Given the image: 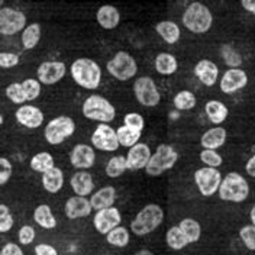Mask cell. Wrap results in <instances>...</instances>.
<instances>
[{"label":"cell","instance_id":"obj_15","mask_svg":"<svg viewBox=\"0 0 255 255\" xmlns=\"http://www.w3.org/2000/svg\"><path fill=\"white\" fill-rule=\"evenodd\" d=\"M96 152L93 146L87 143H77L70 152V162L74 168L80 171H87L95 165Z\"/></svg>","mask_w":255,"mask_h":255},{"label":"cell","instance_id":"obj_49","mask_svg":"<svg viewBox=\"0 0 255 255\" xmlns=\"http://www.w3.org/2000/svg\"><path fill=\"white\" fill-rule=\"evenodd\" d=\"M35 255H58V251L49 244H38L35 247Z\"/></svg>","mask_w":255,"mask_h":255},{"label":"cell","instance_id":"obj_43","mask_svg":"<svg viewBox=\"0 0 255 255\" xmlns=\"http://www.w3.org/2000/svg\"><path fill=\"white\" fill-rule=\"evenodd\" d=\"M13 223H15V221H13V216H12L9 207H7V205L1 203L0 205V232L7 234L12 229Z\"/></svg>","mask_w":255,"mask_h":255},{"label":"cell","instance_id":"obj_13","mask_svg":"<svg viewBox=\"0 0 255 255\" xmlns=\"http://www.w3.org/2000/svg\"><path fill=\"white\" fill-rule=\"evenodd\" d=\"M121 222H122V215L119 209L115 206L96 212L95 218H93L96 231L102 235H108L113 229L121 226Z\"/></svg>","mask_w":255,"mask_h":255},{"label":"cell","instance_id":"obj_5","mask_svg":"<svg viewBox=\"0 0 255 255\" xmlns=\"http://www.w3.org/2000/svg\"><path fill=\"white\" fill-rule=\"evenodd\" d=\"M248 196H250V184L244 175L232 171L223 177L222 184L219 189V197L223 202L241 203L247 200Z\"/></svg>","mask_w":255,"mask_h":255},{"label":"cell","instance_id":"obj_33","mask_svg":"<svg viewBox=\"0 0 255 255\" xmlns=\"http://www.w3.org/2000/svg\"><path fill=\"white\" fill-rule=\"evenodd\" d=\"M178 228L183 231V234L186 235V238L189 239L190 244L197 242L202 237V226L197 221H194L193 218H184L183 221H180Z\"/></svg>","mask_w":255,"mask_h":255},{"label":"cell","instance_id":"obj_51","mask_svg":"<svg viewBox=\"0 0 255 255\" xmlns=\"http://www.w3.org/2000/svg\"><path fill=\"white\" fill-rule=\"evenodd\" d=\"M241 6H242L247 12H250L251 15L255 16V0H242V1H241Z\"/></svg>","mask_w":255,"mask_h":255},{"label":"cell","instance_id":"obj_4","mask_svg":"<svg viewBox=\"0 0 255 255\" xmlns=\"http://www.w3.org/2000/svg\"><path fill=\"white\" fill-rule=\"evenodd\" d=\"M81 112L86 119L96 121L100 124H109L112 121H115V116H116L115 106L108 99L99 95L89 96L81 106Z\"/></svg>","mask_w":255,"mask_h":255},{"label":"cell","instance_id":"obj_8","mask_svg":"<svg viewBox=\"0 0 255 255\" xmlns=\"http://www.w3.org/2000/svg\"><path fill=\"white\" fill-rule=\"evenodd\" d=\"M76 132V122L70 116H57L44 129V136L49 145H60Z\"/></svg>","mask_w":255,"mask_h":255},{"label":"cell","instance_id":"obj_46","mask_svg":"<svg viewBox=\"0 0 255 255\" xmlns=\"http://www.w3.org/2000/svg\"><path fill=\"white\" fill-rule=\"evenodd\" d=\"M12 171H13V167H12V162L6 157H1L0 158V184L4 186L9 178L12 177Z\"/></svg>","mask_w":255,"mask_h":255},{"label":"cell","instance_id":"obj_16","mask_svg":"<svg viewBox=\"0 0 255 255\" xmlns=\"http://www.w3.org/2000/svg\"><path fill=\"white\" fill-rule=\"evenodd\" d=\"M248 84V76L242 68H229L221 79V90L225 95H234Z\"/></svg>","mask_w":255,"mask_h":255},{"label":"cell","instance_id":"obj_21","mask_svg":"<svg viewBox=\"0 0 255 255\" xmlns=\"http://www.w3.org/2000/svg\"><path fill=\"white\" fill-rule=\"evenodd\" d=\"M70 186L73 191L76 193V196L80 197H87L93 193L95 189V181H93V175L89 171H77L71 175L70 178Z\"/></svg>","mask_w":255,"mask_h":255},{"label":"cell","instance_id":"obj_20","mask_svg":"<svg viewBox=\"0 0 255 255\" xmlns=\"http://www.w3.org/2000/svg\"><path fill=\"white\" fill-rule=\"evenodd\" d=\"M194 76L199 79L202 84L212 87L218 83L219 79V68L210 60H200L194 65Z\"/></svg>","mask_w":255,"mask_h":255},{"label":"cell","instance_id":"obj_50","mask_svg":"<svg viewBox=\"0 0 255 255\" xmlns=\"http://www.w3.org/2000/svg\"><path fill=\"white\" fill-rule=\"evenodd\" d=\"M245 171L247 174L251 175L255 178V154L251 157V158L247 161V165H245Z\"/></svg>","mask_w":255,"mask_h":255},{"label":"cell","instance_id":"obj_28","mask_svg":"<svg viewBox=\"0 0 255 255\" xmlns=\"http://www.w3.org/2000/svg\"><path fill=\"white\" fill-rule=\"evenodd\" d=\"M178 68V63L173 54L170 52H159L155 57V70L161 76H171Z\"/></svg>","mask_w":255,"mask_h":255},{"label":"cell","instance_id":"obj_48","mask_svg":"<svg viewBox=\"0 0 255 255\" xmlns=\"http://www.w3.org/2000/svg\"><path fill=\"white\" fill-rule=\"evenodd\" d=\"M0 255H25L22 248L17 245V244H13V242H7L1 251H0Z\"/></svg>","mask_w":255,"mask_h":255},{"label":"cell","instance_id":"obj_12","mask_svg":"<svg viewBox=\"0 0 255 255\" xmlns=\"http://www.w3.org/2000/svg\"><path fill=\"white\" fill-rule=\"evenodd\" d=\"M92 143H93V148L99 151H105V152L118 151V148L121 146L116 130L108 124H100L96 128L95 132L92 133Z\"/></svg>","mask_w":255,"mask_h":255},{"label":"cell","instance_id":"obj_7","mask_svg":"<svg viewBox=\"0 0 255 255\" xmlns=\"http://www.w3.org/2000/svg\"><path fill=\"white\" fill-rule=\"evenodd\" d=\"M106 70L112 77H115L119 81H128L133 79L138 73V64L135 58L127 52V51H119L116 52L111 60L106 64Z\"/></svg>","mask_w":255,"mask_h":255},{"label":"cell","instance_id":"obj_32","mask_svg":"<svg viewBox=\"0 0 255 255\" xmlns=\"http://www.w3.org/2000/svg\"><path fill=\"white\" fill-rule=\"evenodd\" d=\"M29 165H31V168L33 171L41 173V174H45L47 171L52 170L55 167L54 157L49 152H38V154H35L31 158Z\"/></svg>","mask_w":255,"mask_h":255},{"label":"cell","instance_id":"obj_34","mask_svg":"<svg viewBox=\"0 0 255 255\" xmlns=\"http://www.w3.org/2000/svg\"><path fill=\"white\" fill-rule=\"evenodd\" d=\"M116 133H118V139H119V143L125 148H132L135 146L136 143H139V139H141V133L139 130H135L132 128H128L125 125L119 127L116 129Z\"/></svg>","mask_w":255,"mask_h":255},{"label":"cell","instance_id":"obj_45","mask_svg":"<svg viewBox=\"0 0 255 255\" xmlns=\"http://www.w3.org/2000/svg\"><path fill=\"white\" fill-rule=\"evenodd\" d=\"M35 229L32 228L31 225H23L19 232H17V239L20 245H31L32 242L35 241Z\"/></svg>","mask_w":255,"mask_h":255},{"label":"cell","instance_id":"obj_6","mask_svg":"<svg viewBox=\"0 0 255 255\" xmlns=\"http://www.w3.org/2000/svg\"><path fill=\"white\" fill-rule=\"evenodd\" d=\"M178 159V152L170 143H159L149 159L145 173L151 177H158L162 173L171 170Z\"/></svg>","mask_w":255,"mask_h":255},{"label":"cell","instance_id":"obj_36","mask_svg":"<svg viewBox=\"0 0 255 255\" xmlns=\"http://www.w3.org/2000/svg\"><path fill=\"white\" fill-rule=\"evenodd\" d=\"M197 103V99L190 90H181L174 96L173 105L177 111H191Z\"/></svg>","mask_w":255,"mask_h":255},{"label":"cell","instance_id":"obj_41","mask_svg":"<svg viewBox=\"0 0 255 255\" xmlns=\"http://www.w3.org/2000/svg\"><path fill=\"white\" fill-rule=\"evenodd\" d=\"M200 161L206 165V167H210V168H218L221 167L223 162L222 155L213 149H203L200 152Z\"/></svg>","mask_w":255,"mask_h":255},{"label":"cell","instance_id":"obj_17","mask_svg":"<svg viewBox=\"0 0 255 255\" xmlns=\"http://www.w3.org/2000/svg\"><path fill=\"white\" fill-rule=\"evenodd\" d=\"M15 118L19 125L28 128V129H36L44 124L42 111L36 106H32V105L19 106L15 113Z\"/></svg>","mask_w":255,"mask_h":255},{"label":"cell","instance_id":"obj_24","mask_svg":"<svg viewBox=\"0 0 255 255\" xmlns=\"http://www.w3.org/2000/svg\"><path fill=\"white\" fill-rule=\"evenodd\" d=\"M226 136H228V133H226L225 128H210L202 135L200 143H202L203 149H213V151H216L218 148H221L223 143L226 142Z\"/></svg>","mask_w":255,"mask_h":255},{"label":"cell","instance_id":"obj_2","mask_svg":"<svg viewBox=\"0 0 255 255\" xmlns=\"http://www.w3.org/2000/svg\"><path fill=\"white\" fill-rule=\"evenodd\" d=\"M164 221V210L157 203L143 206L130 222V232L136 237H145L154 232Z\"/></svg>","mask_w":255,"mask_h":255},{"label":"cell","instance_id":"obj_37","mask_svg":"<svg viewBox=\"0 0 255 255\" xmlns=\"http://www.w3.org/2000/svg\"><path fill=\"white\" fill-rule=\"evenodd\" d=\"M129 239H130L129 231L124 226H118L116 229H113L106 235L108 244H111L112 247H116V248H125L129 244Z\"/></svg>","mask_w":255,"mask_h":255},{"label":"cell","instance_id":"obj_9","mask_svg":"<svg viewBox=\"0 0 255 255\" xmlns=\"http://www.w3.org/2000/svg\"><path fill=\"white\" fill-rule=\"evenodd\" d=\"M133 95H135V99L139 102V105H142L143 108H155L161 102L158 87H157L155 81L148 76H142V77H138L135 80Z\"/></svg>","mask_w":255,"mask_h":255},{"label":"cell","instance_id":"obj_11","mask_svg":"<svg viewBox=\"0 0 255 255\" xmlns=\"http://www.w3.org/2000/svg\"><path fill=\"white\" fill-rule=\"evenodd\" d=\"M26 26V16L23 12L9 6L0 7V33L3 36L23 32Z\"/></svg>","mask_w":255,"mask_h":255},{"label":"cell","instance_id":"obj_27","mask_svg":"<svg viewBox=\"0 0 255 255\" xmlns=\"http://www.w3.org/2000/svg\"><path fill=\"white\" fill-rule=\"evenodd\" d=\"M42 186L51 194L58 193L64 186L63 170L58 168V167H54L52 170H49L45 174H42Z\"/></svg>","mask_w":255,"mask_h":255},{"label":"cell","instance_id":"obj_10","mask_svg":"<svg viewBox=\"0 0 255 255\" xmlns=\"http://www.w3.org/2000/svg\"><path fill=\"white\" fill-rule=\"evenodd\" d=\"M223 177L218 168L202 167L194 173V183L202 196L210 197L215 193H219Z\"/></svg>","mask_w":255,"mask_h":255},{"label":"cell","instance_id":"obj_38","mask_svg":"<svg viewBox=\"0 0 255 255\" xmlns=\"http://www.w3.org/2000/svg\"><path fill=\"white\" fill-rule=\"evenodd\" d=\"M221 57H222L225 64H226L229 68H241L242 55H241L234 47L226 45V44L222 45V47H221Z\"/></svg>","mask_w":255,"mask_h":255},{"label":"cell","instance_id":"obj_30","mask_svg":"<svg viewBox=\"0 0 255 255\" xmlns=\"http://www.w3.org/2000/svg\"><path fill=\"white\" fill-rule=\"evenodd\" d=\"M41 25L39 23H31L25 28V31L22 32L20 35V41H22V45L23 49H33L39 44V39H41Z\"/></svg>","mask_w":255,"mask_h":255},{"label":"cell","instance_id":"obj_39","mask_svg":"<svg viewBox=\"0 0 255 255\" xmlns=\"http://www.w3.org/2000/svg\"><path fill=\"white\" fill-rule=\"evenodd\" d=\"M4 93H6V97L15 105H22L23 106V103L26 102V96H25V92H23L22 83H10L6 87Z\"/></svg>","mask_w":255,"mask_h":255},{"label":"cell","instance_id":"obj_22","mask_svg":"<svg viewBox=\"0 0 255 255\" xmlns=\"http://www.w3.org/2000/svg\"><path fill=\"white\" fill-rule=\"evenodd\" d=\"M116 197H118L116 189L113 186H105V187L99 189L92 194L90 203H92L93 210L99 212V210H105V209L113 207L115 202H116Z\"/></svg>","mask_w":255,"mask_h":255},{"label":"cell","instance_id":"obj_25","mask_svg":"<svg viewBox=\"0 0 255 255\" xmlns=\"http://www.w3.org/2000/svg\"><path fill=\"white\" fill-rule=\"evenodd\" d=\"M155 31L161 36V39L170 45H173L175 42H178L180 36H181V31L180 26L173 22V20H161L155 25Z\"/></svg>","mask_w":255,"mask_h":255},{"label":"cell","instance_id":"obj_26","mask_svg":"<svg viewBox=\"0 0 255 255\" xmlns=\"http://www.w3.org/2000/svg\"><path fill=\"white\" fill-rule=\"evenodd\" d=\"M205 112H206L207 119L213 124V125H221L226 121L229 111L228 108L219 100H209L205 105Z\"/></svg>","mask_w":255,"mask_h":255},{"label":"cell","instance_id":"obj_18","mask_svg":"<svg viewBox=\"0 0 255 255\" xmlns=\"http://www.w3.org/2000/svg\"><path fill=\"white\" fill-rule=\"evenodd\" d=\"M93 207L90 203V199L80 197V196H73L67 199L65 206H64V213L70 221H76L81 218H87L92 213Z\"/></svg>","mask_w":255,"mask_h":255},{"label":"cell","instance_id":"obj_52","mask_svg":"<svg viewBox=\"0 0 255 255\" xmlns=\"http://www.w3.org/2000/svg\"><path fill=\"white\" fill-rule=\"evenodd\" d=\"M135 255H155L154 253H151L149 250H139L138 253H135Z\"/></svg>","mask_w":255,"mask_h":255},{"label":"cell","instance_id":"obj_23","mask_svg":"<svg viewBox=\"0 0 255 255\" xmlns=\"http://www.w3.org/2000/svg\"><path fill=\"white\" fill-rule=\"evenodd\" d=\"M96 19H97V23L103 29H115L121 22V13L115 6L103 4L97 9Z\"/></svg>","mask_w":255,"mask_h":255},{"label":"cell","instance_id":"obj_44","mask_svg":"<svg viewBox=\"0 0 255 255\" xmlns=\"http://www.w3.org/2000/svg\"><path fill=\"white\" fill-rule=\"evenodd\" d=\"M124 125L128 128H132V129H135V130L142 132L143 127H145V121H143V118L139 113L130 112V113H127V115L124 116Z\"/></svg>","mask_w":255,"mask_h":255},{"label":"cell","instance_id":"obj_31","mask_svg":"<svg viewBox=\"0 0 255 255\" xmlns=\"http://www.w3.org/2000/svg\"><path fill=\"white\" fill-rule=\"evenodd\" d=\"M165 241H167V245H168L171 250H174V251H180V250L186 248V247L190 244L189 239L186 238V235L183 234V231L178 228V225H177V226H171V228L167 231V234H165Z\"/></svg>","mask_w":255,"mask_h":255},{"label":"cell","instance_id":"obj_35","mask_svg":"<svg viewBox=\"0 0 255 255\" xmlns=\"http://www.w3.org/2000/svg\"><path fill=\"white\" fill-rule=\"evenodd\" d=\"M127 170L128 159L127 157H124V155H115V157H112V158L108 161L106 167H105V173H106L108 177H111V178H118V177H121Z\"/></svg>","mask_w":255,"mask_h":255},{"label":"cell","instance_id":"obj_40","mask_svg":"<svg viewBox=\"0 0 255 255\" xmlns=\"http://www.w3.org/2000/svg\"><path fill=\"white\" fill-rule=\"evenodd\" d=\"M22 87L26 96V102H33L41 95V83L38 79H26L22 81Z\"/></svg>","mask_w":255,"mask_h":255},{"label":"cell","instance_id":"obj_14","mask_svg":"<svg viewBox=\"0 0 255 255\" xmlns=\"http://www.w3.org/2000/svg\"><path fill=\"white\" fill-rule=\"evenodd\" d=\"M67 73V65L63 61H45L36 70V77L41 84L52 86L57 84Z\"/></svg>","mask_w":255,"mask_h":255},{"label":"cell","instance_id":"obj_29","mask_svg":"<svg viewBox=\"0 0 255 255\" xmlns=\"http://www.w3.org/2000/svg\"><path fill=\"white\" fill-rule=\"evenodd\" d=\"M33 221L44 229H54L57 226V219L48 205H39L33 212Z\"/></svg>","mask_w":255,"mask_h":255},{"label":"cell","instance_id":"obj_42","mask_svg":"<svg viewBox=\"0 0 255 255\" xmlns=\"http://www.w3.org/2000/svg\"><path fill=\"white\" fill-rule=\"evenodd\" d=\"M239 238L244 242V245L250 250L255 251V226L254 225H245L239 231Z\"/></svg>","mask_w":255,"mask_h":255},{"label":"cell","instance_id":"obj_47","mask_svg":"<svg viewBox=\"0 0 255 255\" xmlns=\"http://www.w3.org/2000/svg\"><path fill=\"white\" fill-rule=\"evenodd\" d=\"M19 64V55L12 52H0V67L1 68H12Z\"/></svg>","mask_w":255,"mask_h":255},{"label":"cell","instance_id":"obj_53","mask_svg":"<svg viewBox=\"0 0 255 255\" xmlns=\"http://www.w3.org/2000/svg\"><path fill=\"white\" fill-rule=\"evenodd\" d=\"M250 218H251V222H253V225L255 226V206L251 209V212H250Z\"/></svg>","mask_w":255,"mask_h":255},{"label":"cell","instance_id":"obj_1","mask_svg":"<svg viewBox=\"0 0 255 255\" xmlns=\"http://www.w3.org/2000/svg\"><path fill=\"white\" fill-rule=\"evenodd\" d=\"M71 77L76 84L86 90H96L102 81L100 65L90 58H79L70 67Z\"/></svg>","mask_w":255,"mask_h":255},{"label":"cell","instance_id":"obj_3","mask_svg":"<svg viewBox=\"0 0 255 255\" xmlns=\"http://www.w3.org/2000/svg\"><path fill=\"white\" fill-rule=\"evenodd\" d=\"M181 20L183 25L193 33H206L213 25V15L206 4L194 1L187 6Z\"/></svg>","mask_w":255,"mask_h":255},{"label":"cell","instance_id":"obj_19","mask_svg":"<svg viewBox=\"0 0 255 255\" xmlns=\"http://www.w3.org/2000/svg\"><path fill=\"white\" fill-rule=\"evenodd\" d=\"M152 157L151 149L146 143L139 142L128 151V170H145Z\"/></svg>","mask_w":255,"mask_h":255}]
</instances>
